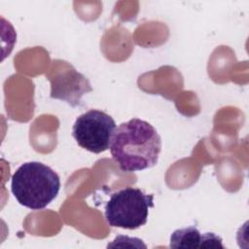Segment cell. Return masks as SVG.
Returning <instances> with one entry per match:
<instances>
[{
	"mask_svg": "<svg viewBox=\"0 0 249 249\" xmlns=\"http://www.w3.org/2000/svg\"><path fill=\"white\" fill-rule=\"evenodd\" d=\"M169 246L171 248H225L222 244V238L214 232L200 233L195 227L178 229L170 236Z\"/></svg>",
	"mask_w": 249,
	"mask_h": 249,
	"instance_id": "6",
	"label": "cell"
},
{
	"mask_svg": "<svg viewBox=\"0 0 249 249\" xmlns=\"http://www.w3.org/2000/svg\"><path fill=\"white\" fill-rule=\"evenodd\" d=\"M153 207V195H147L139 188L126 187L111 195L104 215L111 227L135 230L147 223L149 210Z\"/></svg>",
	"mask_w": 249,
	"mask_h": 249,
	"instance_id": "3",
	"label": "cell"
},
{
	"mask_svg": "<svg viewBox=\"0 0 249 249\" xmlns=\"http://www.w3.org/2000/svg\"><path fill=\"white\" fill-rule=\"evenodd\" d=\"M47 77L51 83V97L66 101L72 107L81 105L82 96L92 91L87 77L65 60H53Z\"/></svg>",
	"mask_w": 249,
	"mask_h": 249,
	"instance_id": "5",
	"label": "cell"
},
{
	"mask_svg": "<svg viewBox=\"0 0 249 249\" xmlns=\"http://www.w3.org/2000/svg\"><path fill=\"white\" fill-rule=\"evenodd\" d=\"M59 189L57 173L39 161L21 164L11 178V191L15 198L31 210L47 207L57 196Z\"/></svg>",
	"mask_w": 249,
	"mask_h": 249,
	"instance_id": "2",
	"label": "cell"
},
{
	"mask_svg": "<svg viewBox=\"0 0 249 249\" xmlns=\"http://www.w3.org/2000/svg\"><path fill=\"white\" fill-rule=\"evenodd\" d=\"M161 140L157 129L138 118L121 124L114 132L110 152L120 169L135 172L157 164Z\"/></svg>",
	"mask_w": 249,
	"mask_h": 249,
	"instance_id": "1",
	"label": "cell"
},
{
	"mask_svg": "<svg viewBox=\"0 0 249 249\" xmlns=\"http://www.w3.org/2000/svg\"><path fill=\"white\" fill-rule=\"evenodd\" d=\"M115 130L116 123L110 115L91 109L76 119L72 136L80 147L100 154L110 148Z\"/></svg>",
	"mask_w": 249,
	"mask_h": 249,
	"instance_id": "4",
	"label": "cell"
}]
</instances>
